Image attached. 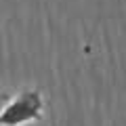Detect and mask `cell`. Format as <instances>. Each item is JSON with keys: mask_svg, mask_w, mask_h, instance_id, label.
Here are the masks:
<instances>
[{"mask_svg": "<svg viewBox=\"0 0 126 126\" xmlns=\"http://www.w3.org/2000/svg\"><path fill=\"white\" fill-rule=\"evenodd\" d=\"M46 99L38 88H21L0 105V126H30L44 118Z\"/></svg>", "mask_w": 126, "mask_h": 126, "instance_id": "cell-1", "label": "cell"}]
</instances>
